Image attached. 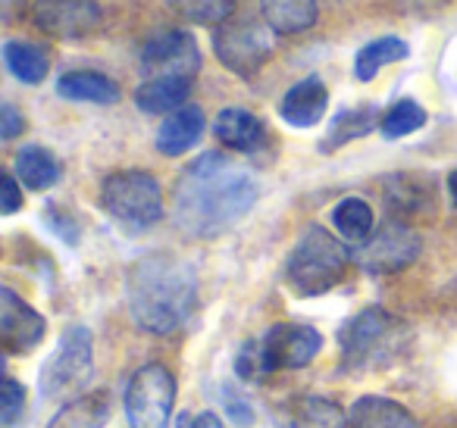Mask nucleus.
<instances>
[{
	"instance_id": "1",
	"label": "nucleus",
	"mask_w": 457,
	"mask_h": 428,
	"mask_svg": "<svg viewBox=\"0 0 457 428\" xmlns=\"http://www.w3.org/2000/svg\"><path fill=\"white\" fill-rule=\"evenodd\" d=\"M257 178L222 153H201L182 169L172 188V219L191 238L228 232L257 203Z\"/></svg>"
},
{
	"instance_id": "2",
	"label": "nucleus",
	"mask_w": 457,
	"mask_h": 428,
	"mask_svg": "<svg viewBox=\"0 0 457 428\" xmlns=\"http://www.w3.org/2000/svg\"><path fill=\"white\" fill-rule=\"evenodd\" d=\"M129 313L151 334H172L197 303V272L176 253H147L129 269Z\"/></svg>"
},
{
	"instance_id": "3",
	"label": "nucleus",
	"mask_w": 457,
	"mask_h": 428,
	"mask_svg": "<svg viewBox=\"0 0 457 428\" xmlns=\"http://www.w3.org/2000/svg\"><path fill=\"white\" fill-rule=\"evenodd\" d=\"M348 263H351V253L342 241L332 238L326 228L307 226L301 232L298 244L288 253L286 278L295 294L317 297L342 282L345 272H348Z\"/></svg>"
},
{
	"instance_id": "4",
	"label": "nucleus",
	"mask_w": 457,
	"mask_h": 428,
	"mask_svg": "<svg viewBox=\"0 0 457 428\" xmlns=\"http://www.w3.org/2000/svg\"><path fill=\"white\" fill-rule=\"evenodd\" d=\"M407 338L398 316L386 313L382 307H367L348 319L338 332L342 357L348 369H382L401 350V341Z\"/></svg>"
},
{
	"instance_id": "5",
	"label": "nucleus",
	"mask_w": 457,
	"mask_h": 428,
	"mask_svg": "<svg viewBox=\"0 0 457 428\" xmlns=\"http://www.w3.org/2000/svg\"><path fill=\"white\" fill-rule=\"evenodd\" d=\"M95 378V347L85 325H70L60 334L51 359L41 366L38 391L45 400H66L82 397V391Z\"/></svg>"
},
{
	"instance_id": "6",
	"label": "nucleus",
	"mask_w": 457,
	"mask_h": 428,
	"mask_svg": "<svg viewBox=\"0 0 457 428\" xmlns=\"http://www.w3.org/2000/svg\"><path fill=\"white\" fill-rule=\"evenodd\" d=\"M101 207L120 222L122 228L145 232L163 216V191L151 172L126 169L107 176L101 185Z\"/></svg>"
},
{
	"instance_id": "7",
	"label": "nucleus",
	"mask_w": 457,
	"mask_h": 428,
	"mask_svg": "<svg viewBox=\"0 0 457 428\" xmlns=\"http://www.w3.org/2000/svg\"><path fill=\"white\" fill-rule=\"evenodd\" d=\"M273 35L261 20H228L213 32V54L226 70L251 78L273 54Z\"/></svg>"
},
{
	"instance_id": "8",
	"label": "nucleus",
	"mask_w": 457,
	"mask_h": 428,
	"mask_svg": "<svg viewBox=\"0 0 457 428\" xmlns=\"http://www.w3.org/2000/svg\"><path fill=\"white\" fill-rule=\"evenodd\" d=\"M176 403V378L166 366L151 363L132 375L126 388L129 428H170Z\"/></svg>"
},
{
	"instance_id": "9",
	"label": "nucleus",
	"mask_w": 457,
	"mask_h": 428,
	"mask_svg": "<svg viewBox=\"0 0 457 428\" xmlns=\"http://www.w3.org/2000/svg\"><path fill=\"white\" fill-rule=\"evenodd\" d=\"M141 72L147 78H191L201 72V47L182 29H163L141 47Z\"/></svg>"
},
{
	"instance_id": "10",
	"label": "nucleus",
	"mask_w": 457,
	"mask_h": 428,
	"mask_svg": "<svg viewBox=\"0 0 457 428\" xmlns=\"http://www.w3.org/2000/svg\"><path fill=\"white\" fill-rule=\"evenodd\" d=\"M351 257L370 272V276H388V272H401L420 257V235L411 226L398 219L382 222V228L357 247Z\"/></svg>"
},
{
	"instance_id": "11",
	"label": "nucleus",
	"mask_w": 457,
	"mask_h": 428,
	"mask_svg": "<svg viewBox=\"0 0 457 428\" xmlns=\"http://www.w3.org/2000/svg\"><path fill=\"white\" fill-rule=\"evenodd\" d=\"M35 26L60 41L88 38L101 26L97 0H35Z\"/></svg>"
},
{
	"instance_id": "12",
	"label": "nucleus",
	"mask_w": 457,
	"mask_h": 428,
	"mask_svg": "<svg viewBox=\"0 0 457 428\" xmlns=\"http://www.w3.org/2000/svg\"><path fill=\"white\" fill-rule=\"evenodd\" d=\"M263 357H267L270 372L273 369H301L307 366L323 347L317 328L311 325H273L261 338Z\"/></svg>"
},
{
	"instance_id": "13",
	"label": "nucleus",
	"mask_w": 457,
	"mask_h": 428,
	"mask_svg": "<svg viewBox=\"0 0 457 428\" xmlns=\"http://www.w3.org/2000/svg\"><path fill=\"white\" fill-rule=\"evenodd\" d=\"M45 338V319L10 288L0 291V347L4 353H29Z\"/></svg>"
},
{
	"instance_id": "14",
	"label": "nucleus",
	"mask_w": 457,
	"mask_h": 428,
	"mask_svg": "<svg viewBox=\"0 0 457 428\" xmlns=\"http://www.w3.org/2000/svg\"><path fill=\"white\" fill-rule=\"evenodd\" d=\"M326 107H329V88L323 85V78L307 76L282 97L279 116L292 128H313L326 116Z\"/></svg>"
},
{
	"instance_id": "15",
	"label": "nucleus",
	"mask_w": 457,
	"mask_h": 428,
	"mask_svg": "<svg viewBox=\"0 0 457 428\" xmlns=\"http://www.w3.org/2000/svg\"><path fill=\"white\" fill-rule=\"evenodd\" d=\"M204 135V110L195 107V103H185L182 110H176V113H170L163 119V126L157 128V151L163 153V157H182L185 151H191V147L201 141Z\"/></svg>"
},
{
	"instance_id": "16",
	"label": "nucleus",
	"mask_w": 457,
	"mask_h": 428,
	"mask_svg": "<svg viewBox=\"0 0 457 428\" xmlns=\"http://www.w3.org/2000/svg\"><path fill=\"white\" fill-rule=\"evenodd\" d=\"M213 135L216 141H222L226 147L232 151H242V153H251L263 144L267 138V128L263 122L257 119L251 110H242V107H226L213 122Z\"/></svg>"
},
{
	"instance_id": "17",
	"label": "nucleus",
	"mask_w": 457,
	"mask_h": 428,
	"mask_svg": "<svg viewBox=\"0 0 457 428\" xmlns=\"http://www.w3.org/2000/svg\"><path fill=\"white\" fill-rule=\"evenodd\" d=\"M261 16L276 35H298L313 29L320 4L317 0H261Z\"/></svg>"
},
{
	"instance_id": "18",
	"label": "nucleus",
	"mask_w": 457,
	"mask_h": 428,
	"mask_svg": "<svg viewBox=\"0 0 457 428\" xmlns=\"http://www.w3.org/2000/svg\"><path fill=\"white\" fill-rule=\"evenodd\" d=\"M351 428H420V422L401 403L367 394L351 407Z\"/></svg>"
},
{
	"instance_id": "19",
	"label": "nucleus",
	"mask_w": 457,
	"mask_h": 428,
	"mask_svg": "<svg viewBox=\"0 0 457 428\" xmlns=\"http://www.w3.org/2000/svg\"><path fill=\"white\" fill-rule=\"evenodd\" d=\"M57 95L66 101H79V103H116L120 101V88H116L113 78L101 76V72L91 70H79V72H66L57 78Z\"/></svg>"
},
{
	"instance_id": "20",
	"label": "nucleus",
	"mask_w": 457,
	"mask_h": 428,
	"mask_svg": "<svg viewBox=\"0 0 457 428\" xmlns=\"http://www.w3.org/2000/svg\"><path fill=\"white\" fill-rule=\"evenodd\" d=\"M279 428H348V416L326 397H301L282 413Z\"/></svg>"
},
{
	"instance_id": "21",
	"label": "nucleus",
	"mask_w": 457,
	"mask_h": 428,
	"mask_svg": "<svg viewBox=\"0 0 457 428\" xmlns=\"http://www.w3.org/2000/svg\"><path fill=\"white\" fill-rule=\"evenodd\" d=\"M191 95V78H147L138 91H135V103H138L141 113H176L185 107Z\"/></svg>"
},
{
	"instance_id": "22",
	"label": "nucleus",
	"mask_w": 457,
	"mask_h": 428,
	"mask_svg": "<svg viewBox=\"0 0 457 428\" xmlns=\"http://www.w3.org/2000/svg\"><path fill=\"white\" fill-rule=\"evenodd\" d=\"M13 176L20 178L22 188L47 191L60 182V163L51 151H45V147L26 144L13 160Z\"/></svg>"
},
{
	"instance_id": "23",
	"label": "nucleus",
	"mask_w": 457,
	"mask_h": 428,
	"mask_svg": "<svg viewBox=\"0 0 457 428\" xmlns=\"http://www.w3.org/2000/svg\"><path fill=\"white\" fill-rule=\"evenodd\" d=\"M376 107L373 103H363V107H351L342 110L338 116H332L329 128H326V138L320 141V151L332 153L338 147H345L348 141H357L363 135H370L376 128Z\"/></svg>"
},
{
	"instance_id": "24",
	"label": "nucleus",
	"mask_w": 457,
	"mask_h": 428,
	"mask_svg": "<svg viewBox=\"0 0 457 428\" xmlns=\"http://www.w3.org/2000/svg\"><path fill=\"white\" fill-rule=\"evenodd\" d=\"M110 419V400L107 394H82L76 400H70L51 422L47 428H104Z\"/></svg>"
},
{
	"instance_id": "25",
	"label": "nucleus",
	"mask_w": 457,
	"mask_h": 428,
	"mask_svg": "<svg viewBox=\"0 0 457 428\" xmlns=\"http://www.w3.org/2000/svg\"><path fill=\"white\" fill-rule=\"evenodd\" d=\"M407 54H411L407 41L395 38V35L376 38V41H370V45H363L361 51H357V57H354V76L361 78V82H370V78L379 76V72L386 70L388 63H398V60L407 57Z\"/></svg>"
},
{
	"instance_id": "26",
	"label": "nucleus",
	"mask_w": 457,
	"mask_h": 428,
	"mask_svg": "<svg viewBox=\"0 0 457 428\" xmlns=\"http://www.w3.org/2000/svg\"><path fill=\"white\" fill-rule=\"evenodd\" d=\"M4 63H7V70L26 85L45 82L47 70H51L47 51L32 45V41H7V45H4Z\"/></svg>"
},
{
	"instance_id": "27",
	"label": "nucleus",
	"mask_w": 457,
	"mask_h": 428,
	"mask_svg": "<svg viewBox=\"0 0 457 428\" xmlns=\"http://www.w3.org/2000/svg\"><path fill=\"white\" fill-rule=\"evenodd\" d=\"M373 207L367 201H361V197H345L332 210V226L342 232L345 241H351L357 247L373 238Z\"/></svg>"
},
{
	"instance_id": "28",
	"label": "nucleus",
	"mask_w": 457,
	"mask_h": 428,
	"mask_svg": "<svg viewBox=\"0 0 457 428\" xmlns=\"http://www.w3.org/2000/svg\"><path fill=\"white\" fill-rule=\"evenodd\" d=\"M182 20L197 22V26H216L232 20L236 13V0H166Z\"/></svg>"
},
{
	"instance_id": "29",
	"label": "nucleus",
	"mask_w": 457,
	"mask_h": 428,
	"mask_svg": "<svg viewBox=\"0 0 457 428\" xmlns=\"http://www.w3.org/2000/svg\"><path fill=\"white\" fill-rule=\"evenodd\" d=\"M426 110L420 107L417 101H398L386 116L379 119V132L382 138L395 141V138H404V135H413L417 128L426 126Z\"/></svg>"
},
{
	"instance_id": "30",
	"label": "nucleus",
	"mask_w": 457,
	"mask_h": 428,
	"mask_svg": "<svg viewBox=\"0 0 457 428\" xmlns=\"http://www.w3.org/2000/svg\"><path fill=\"white\" fill-rule=\"evenodd\" d=\"M236 369H238V375L248 378V382H261V378L270 375L261 341H248V344L242 347V353H238V359H236Z\"/></svg>"
},
{
	"instance_id": "31",
	"label": "nucleus",
	"mask_w": 457,
	"mask_h": 428,
	"mask_svg": "<svg viewBox=\"0 0 457 428\" xmlns=\"http://www.w3.org/2000/svg\"><path fill=\"white\" fill-rule=\"evenodd\" d=\"M22 409H26V388L16 378H4V384H0V422L13 425Z\"/></svg>"
},
{
	"instance_id": "32",
	"label": "nucleus",
	"mask_w": 457,
	"mask_h": 428,
	"mask_svg": "<svg viewBox=\"0 0 457 428\" xmlns=\"http://www.w3.org/2000/svg\"><path fill=\"white\" fill-rule=\"evenodd\" d=\"M222 400H226V413L232 416V422H238V425H251L254 422V409H251L248 397L238 394L232 384L222 388Z\"/></svg>"
},
{
	"instance_id": "33",
	"label": "nucleus",
	"mask_w": 457,
	"mask_h": 428,
	"mask_svg": "<svg viewBox=\"0 0 457 428\" xmlns=\"http://www.w3.org/2000/svg\"><path fill=\"white\" fill-rule=\"evenodd\" d=\"M0 194H4V201H0V213H4V216H13L16 210L22 207L20 178H16V176H4V182H0Z\"/></svg>"
},
{
	"instance_id": "34",
	"label": "nucleus",
	"mask_w": 457,
	"mask_h": 428,
	"mask_svg": "<svg viewBox=\"0 0 457 428\" xmlns=\"http://www.w3.org/2000/svg\"><path fill=\"white\" fill-rule=\"evenodd\" d=\"M22 128H26V119L20 116V110L13 103H4L0 107V135H4V141H13Z\"/></svg>"
},
{
	"instance_id": "35",
	"label": "nucleus",
	"mask_w": 457,
	"mask_h": 428,
	"mask_svg": "<svg viewBox=\"0 0 457 428\" xmlns=\"http://www.w3.org/2000/svg\"><path fill=\"white\" fill-rule=\"evenodd\" d=\"M47 226H54V228H57V235L66 241V244H76V241H79V228L72 226V222L66 219V216L60 213L57 207H51V210H47Z\"/></svg>"
},
{
	"instance_id": "36",
	"label": "nucleus",
	"mask_w": 457,
	"mask_h": 428,
	"mask_svg": "<svg viewBox=\"0 0 457 428\" xmlns=\"http://www.w3.org/2000/svg\"><path fill=\"white\" fill-rule=\"evenodd\" d=\"M448 0H398V7H407V10H417V13H423V10H436V7H445Z\"/></svg>"
},
{
	"instance_id": "37",
	"label": "nucleus",
	"mask_w": 457,
	"mask_h": 428,
	"mask_svg": "<svg viewBox=\"0 0 457 428\" xmlns=\"http://www.w3.org/2000/svg\"><path fill=\"white\" fill-rule=\"evenodd\" d=\"M191 428H222V422L216 419L213 413H201V416L195 419V425H191Z\"/></svg>"
},
{
	"instance_id": "38",
	"label": "nucleus",
	"mask_w": 457,
	"mask_h": 428,
	"mask_svg": "<svg viewBox=\"0 0 457 428\" xmlns=\"http://www.w3.org/2000/svg\"><path fill=\"white\" fill-rule=\"evenodd\" d=\"M448 191H451V203L457 207V169L448 176Z\"/></svg>"
}]
</instances>
